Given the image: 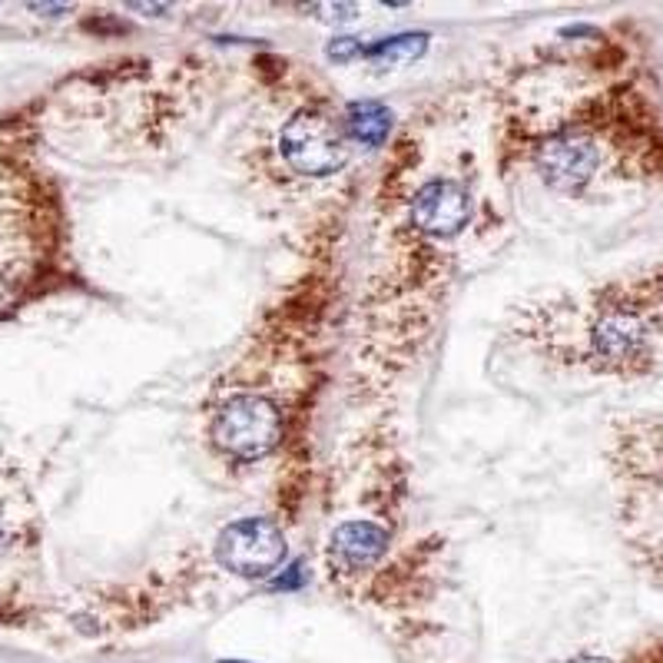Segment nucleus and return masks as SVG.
Returning a JSON list of instances; mask_svg holds the SVG:
<instances>
[{"mask_svg":"<svg viewBox=\"0 0 663 663\" xmlns=\"http://www.w3.org/2000/svg\"><path fill=\"white\" fill-rule=\"evenodd\" d=\"M302 581H306V571H302V564H293L286 578L273 581V587H276V591H293V587H299Z\"/></svg>","mask_w":663,"mask_h":663,"instance_id":"11","label":"nucleus"},{"mask_svg":"<svg viewBox=\"0 0 663 663\" xmlns=\"http://www.w3.org/2000/svg\"><path fill=\"white\" fill-rule=\"evenodd\" d=\"M388 530L375 521H345L329 538V564L342 574H362L388 555Z\"/></svg>","mask_w":663,"mask_h":663,"instance_id":"7","label":"nucleus"},{"mask_svg":"<svg viewBox=\"0 0 663 663\" xmlns=\"http://www.w3.org/2000/svg\"><path fill=\"white\" fill-rule=\"evenodd\" d=\"M213 555L222 571L245 581H265L286 564L289 541L270 517H239L219 530Z\"/></svg>","mask_w":663,"mask_h":663,"instance_id":"3","label":"nucleus"},{"mask_svg":"<svg viewBox=\"0 0 663 663\" xmlns=\"http://www.w3.org/2000/svg\"><path fill=\"white\" fill-rule=\"evenodd\" d=\"M568 663H614V660H607V656H594V653H581V656H574V660H568Z\"/></svg>","mask_w":663,"mask_h":663,"instance_id":"12","label":"nucleus"},{"mask_svg":"<svg viewBox=\"0 0 663 663\" xmlns=\"http://www.w3.org/2000/svg\"><path fill=\"white\" fill-rule=\"evenodd\" d=\"M471 222V193L455 180H432L412 196V226L432 239H451Z\"/></svg>","mask_w":663,"mask_h":663,"instance_id":"5","label":"nucleus"},{"mask_svg":"<svg viewBox=\"0 0 663 663\" xmlns=\"http://www.w3.org/2000/svg\"><path fill=\"white\" fill-rule=\"evenodd\" d=\"M219 663H245V660H219Z\"/></svg>","mask_w":663,"mask_h":663,"instance_id":"13","label":"nucleus"},{"mask_svg":"<svg viewBox=\"0 0 663 663\" xmlns=\"http://www.w3.org/2000/svg\"><path fill=\"white\" fill-rule=\"evenodd\" d=\"M362 54H365V44L358 37H335V41L325 44V57L335 60V64H348V60H355Z\"/></svg>","mask_w":663,"mask_h":663,"instance_id":"10","label":"nucleus"},{"mask_svg":"<svg viewBox=\"0 0 663 663\" xmlns=\"http://www.w3.org/2000/svg\"><path fill=\"white\" fill-rule=\"evenodd\" d=\"M209 442L236 461H259L283 442V412L270 395L236 391L209 415Z\"/></svg>","mask_w":663,"mask_h":663,"instance_id":"1","label":"nucleus"},{"mask_svg":"<svg viewBox=\"0 0 663 663\" xmlns=\"http://www.w3.org/2000/svg\"><path fill=\"white\" fill-rule=\"evenodd\" d=\"M535 167L545 183L558 193L584 190L601 170V147L584 129H561L538 147Z\"/></svg>","mask_w":663,"mask_h":663,"instance_id":"4","label":"nucleus"},{"mask_svg":"<svg viewBox=\"0 0 663 663\" xmlns=\"http://www.w3.org/2000/svg\"><path fill=\"white\" fill-rule=\"evenodd\" d=\"M342 123H345V133L355 144L375 150L388 140V133L395 126V113L381 100H352L345 106Z\"/></svg>","mask_w":663,"mask_h":663,"instance_id":"8","label":"nucleus"},{"mask_svg":"<svg viewBox=\"0 0 663 663\" xmlns=\"http://www.w3.org/2000/svg\"><path fill=\"white\" fill-rule=\"evenodd\" d=\"M591 348L607 365H633L650 352V329L640 312L610 306L591 325Z\"/></svg>","mask_w":663,"mask_h":663,"instance_id":"6","label":"nucleus"},{"mask_svg":"<svg viewBox=\"0 0 663 663\" xmlns=\"http://www.w3.org/2000/svg\"><path fill=\"white\" fill-rule=\"evenodd\" d=\"M279 153L286 167L309 180H325L342 173L348 163V147L342 126L322 110H296L279 129Z\"/></svg>","mask_w":663,"mask_h":663,"instance_id":"2","label":"nucleus"},{"mask_svg":"<svg viewBox=\"0 0 663 663\" xmlns=\"http://www.w3.org/2000/svg\"><path fill=\"white\" fill-rule=\"evenodd\" d=\"M425 50H428V34H395V37H381L371 47H365L362 57L381 70H395V67L419 60Z\"/></svg>","mask_w":663,"mask_h":663,"instance_id":"9","label":"nucleus"}]
</instances>
